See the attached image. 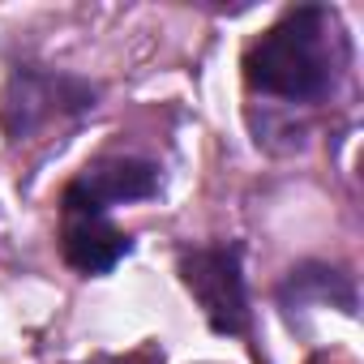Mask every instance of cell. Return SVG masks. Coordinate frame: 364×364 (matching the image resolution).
Listing matches in <instances>:
<instances>
[{
	"label": "cell",
	"instance_id": "1",
	"mask_svg": "<svg viewBox=\"0 0 364 364\" xmlns=\"http://www.w3.org/2000/svg\"><path fill=\"white\" fill-rule=\"evenodd\" d=\"M343 65H347L343 26L321 5H300L283 14L245 52L249 86L270 99H287V103H313L330 95Z\"/></svg>",
	"mask_w": 364,
	"mask_h": 364
},
{
	"label": "cell",
	"instance_id": "2",
	"mask_svg": "<svg viewBox=\"0 0 364 364\" xmlns=\"http://www.w3.org/2000/svg\"><path fill=\"white\" fill-rule=\"evenodd\" d=\"M180 274L219 334H240L249 326V300L236 249H193L180 257Z\"/></svg>",
	"mask_w": 364,
	"mask_h": 364
},
{
	"label": "cell",
	"instance_id": "3",
	"mask_svg": "<svg viewBox=\"0 0 364 364\" xmlns=\"http://www.w3.org/2000/svg\"><path fill=\"white\" fill-rule=\"evenodd\" d=\"M60 249L73 270L107 274L129 253V236L107 219V210L99 202H90L77 185H69L65 202H60Z\"/></svg>",
	"mask_w": 364,
	"mask_h": 364
},
{
	"label": "cell",
	"instance_id": "4",
	"mask_svg": "<svg viewBox=\"0 0 364 364\" xmlns=\"http://www.w3.org/2000/svg\"><path fill=\"white\" fill-rule=\"evenodd\" d=\"M95 107V90L77 77H56V73H18L0 99V120L9 137H22L60 112H86Z\"/></svg>",
	"mask_w": 364,
	"mask_h": 364
},
{
	"label": "cell",
	"instance_id": "5",
	"mask_svg": "<svg viewBox=\"0 0 364 364\" xmlns=\"http://www.w3.org/2000/svg\"><path fill=\"white\" fill-rule=\"evenodd\" d=\"M73 185L99 202L103 210L107 206H120V202H137V198H150L159 189V171L150 163H137V159H103L95 167H86Z\"/></svg>",
	"mask_w": 364,
	"mask_h": 364
}]
</instances>
